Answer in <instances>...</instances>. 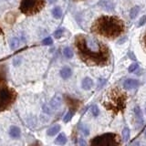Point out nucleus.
<instances>
[{
  "label": "nucleus",
  "instance_id": "nucleus-10",
  "mask_svg": "<svg viewBox=\"0 0 146 146\" xmlns=\"http://www.w3.org/2000/svg\"><path fill=\"white\" fill-rule=\"evenodd\" d=\"M81 86H82V89H83V90H90L91 88H92L93 81H92V80L90 79V78L87 77V78H85V79H83V80H82Z\"/></svg>",
  "mask_w": 146,
  "mask_h": 146
},
{
  "label": "nucleus",
  "instance_id": "nucleus-2",
  "mask_svg": "<svg viewBox=\"0 0 146 146\" xmlns=\"http://www.w3.org/2000/svg\"><path fill=\"white\" fill-rule=\"evenodd\" d=\"M125 29L124 23L117 17L102 16L91 25L90 30L99 36L107 38H116L120 36Z\"/></svg>",
  "mask_w": 146,
  "mask_h": 146
},
{
  "label": "nucleus",
  "instance_id": "nucleus-35",
  "mask_svg": "<svg viewBox=\"0 0 146 146\" xmlns=\"http://www.w3.org/2000/svg\"><path fill=\"white\" fill-rule=\"evenodd\" d=\"M2 33V29H1V27H0V34Z\"/></svg>",
  "mask_w": 146,
  "mask_h": 146
},
{
  "label": "nucleus",
  "instance_id": "nucleus-9",
  "mask_svg": "<svg viewBox=\"0 0 146 146\" xmlns=\"http://www.w3.org/2000/svg\"><path fill=\"white\" fill-rule=\"evenodd\" d=\"M61 102H62V97L59 94H57L56 96H54L50 104H51V107L53 109H58L59 106L61 105Z\"/></svg>",
  "mask_w": 146,
  "mask_h": 146
},
{
  "label": "nucleus",
  "instance_id": "nucleus-17",
  "mask_svg": "<svg viewBox=\"0 0 146 146\" xmlns=\"http://www.w3.org/2000/svg\"><path fill=\"white\" fill-rule=\"evenodd\" d=\"M122 138L124 143H127L130 139V129L128 127H125L124 129L122 130Z\"/></svg>",
  "mask_w": 146,
  "mask_h": 146
},
{
  "label": "nucleus",
  "instance_id": "nucleus-3",
  "mask_svg": "<svg viewBox=\"0 0 146 146\" xmlns=\"http://www.w3.org/2000/svg\"><path fill=\"white\" fill-rule=\"evenodd\" d=\"M17 93L6 83V75L0 67V111L7 109L16 100Z\"/></svg>",
  "mask_w": 146,
  "mask_h": 146
},
{
  "label": "nucleus",
  "instance_id": "nucleus-11",
  "mask_svg": "<svg viewBox=\"0 0 146 146\" xmlns=\"http://www.w3.org/2000/svg\"><path fill=\"white\" fill-rule=\"evenodd\" d=\"M9 134L14 139H17L20 137L21 134V131L18 127L17 126H11L10 127V130H9Z\"/></svg>",
  "mask_w": 146,
  "mask_h": 146
},
{
  "label": "nucleus",
  "instance_id": "nucleus-19",
  "mask_svg": "<svg viewBox=\"0 0 146 146\" xmlns=\"http://www.w3.org/2000/svg\"><path fill=\"white\" fill-rule=\"evenodd\" d=\"M63 54H64V56H65L67 58H71L73 57V51H72V49L70 48H65L63 50Z\"/></svg>",
  "mask_w": 146,
  "mask_h": 146
},
{
  "label": "nucleus",
  "instance_id": "nucleus-8",
  "mask_svg": "<svg viewBox=\"0 0 146 146\" xmlns=\"http://www.w3.org/2000/svg\"><path fill=\"white\" fill-rule=\"evenodd\" d=\"M139 81L134 79H128L124 81L123 83V87H124L125 90H133L136 89L137 87L139 86Z\"/></svg>",
  "mask_w": 146,
  "mask_h": 146
},
{
  "label": "nucleus",
  "instance_id": "nucleus-14",
  "mask_svg": "<svg viewBox=\"0 0 146 146\" xmlns=\"http://www.w3.org/2000/svg\"><path fill=\"white\" fill-rule=\"evenodd\" d=\"M66 143H67V137L64 133H60L57 137V139L55 140V143L58 145H64Z\"/></svg>",
  "mask_w": 146,
  "mask_h": 146
},
{
  "label": "nucleus",
  "instance_id": "nucleus-28",
  "mask_svg": "<svg viewBox=\"0 0 146 146\" xmlns=\"http://www.w3.org/2000/svg\"><path fill=\"white\" fill-rule=\"evenodd\" d=\"M80 129H81V131H82V132L85 134V135H89V133H90V131H89V129L87 128L86 126H84V125H82L81 127H80Z\"/></svg>",
  "mask_w": 146,
  "mask_h": 146
},
{
  "label": "nucleus",
  "instance_id": "nucleus-23",
  "mask_svg": "<svg viewBox=\"0 0 146 146\" xmlns=\"http://www.w3.org/2000/svg\"><path fill=\"white\" fill-rule=\"evenodd\" d=\"M42 43L46 46H50L53 44V39L50 38V36H48V38H46L45 39H43Z\"/></svg>",
  "mask_w": 146,
  "mask_h": 146
},
{
  "label": "nucleus",
  "instance_id": "nucleus-37",
  "mask_svg": "<svg viewBox=\"0 0 146 146\" xmlns=\"http://www.w3.org/2000/svg\"><path fill=\"white\" fill-rule=\"evenodd\" d=\"M7 1H8V0H7Z\"/></svg>",
  "mask_w": 146,
  "mask_h": 146
},
{
  "label": "nucleus",
  "instance_id": "nucleus-7",
  "mask_svg": "<svg viewBox=\"0 0 146 146\" xmlns=\"http://www.w3.org/2000/svg\"><path fill=\"white\" fill-rule=\"evenodd\" d=\"M26 39L24 38H21V36H14L10 40H9V46H10L11 49H17L19 46L21 45V43L25 42Z\"/></svg>",
  "mask_w": 146,
  "mask_h": 146
},
{
  "label": "nucleus",
  "instance_id": "nucleus-33",
  "mask_svg": "<svg viewBox=\"0 0 146 146\" xmlns=\"http://www.w3.org/2000/svg\"><path fill=\"white\" fill-rule=\"evenodd\" d=\"M48 1H49L50 4H53V3H55V2H57V0H48Z\"/></svg>",
  "mask_w": 146,
  "mask_h": 146
},
{
  "label": "nucleus",
  "instance_id": "nucleus-32",
  "mask_svg": "<svg viewBox=\"0 0 146 146\" xmlns=\"http://www.w3.org/2000/svg\"><path fill=\"white\" fill-rule=\"evenodd\" d=\"M143 44H144L145 48H146V33H145V35H144V36H143Z\"/></svg>",
  "mask_w": 146,
  "mask_h": 146
},
{
  "label": "nucleus",
  "instance_id": "nucleus-30",
  "mask_svg": "<svg viewBox=\"0 0 146 146\" xmlns=\"http://www.w3.org/2000/svg\"><path fill=\"white\" fill-rule=\"evenodd\" d=\"M128 55H129V58H131V59H132V60H136V57L134 56V54H133V52H129L128 53Z\"/></svg>",
  "mask_w": 146,
  "mask_h": 146
},
{
  "label": "nucleus",
  "instance_id": "nucleus-24",
  "mask_svg": "<svg viewBox=\"0 0 146 146\" xmlns=\"http://www.w3.org/2000/svg\"><path fill=\"white\" fill-rule=\"evenodd\" d=\"M68 103L74 109H77V107H78V102L75 100H73V99H68Z\"/></svg>",
  "mask_w": 146,
  "mask_h": 146
},
{
  "label": "nucleus",
  "instance_id": "nucleus-31",
  "mask_svg": "<svg viewBox=\"0 0 146 146\" xmlns=\"http://www.w3.org/2000/svg\"><path fill=\"white\" fill-rule=\"evenodd\" d=\"M80 146H86V141L83 139L80 140Z\"/></svg>",
  "mask_w": 146,
  "mask_h": 146
},
{
  "label": "nucleus",
  "instance_id": "nucleus-25",
  "mask_svg": "<svg viewBox=\"0 0 146 146\" xmlns=\"http://www.w3.org/2000/svg\"><path fill=\"white\" fill-rule=\"evenodd\" d=\"M138 68H139V65H138V64H137V63H132L131 65L129 67V68H128V71H129L130 73H131V72L135 71Z\"/></svg>",
  "mask_w": 146,
  "mask_h": 146
},
{
  "label": "nucleus",
  "instance_id": "nucleus-4",
  "mask_svg": "<svg viewBox=\"0 0 146 146\" xmlns=\"http://www.w3.org/2000/svg\"><path fill=\"white\" fill-rule=\"evenodd\" d=\"M125 102L126 95L119 89H113L109 93L106 102H104V106L114 113H118L119 111H122L124 110Z\"/></svg>",
  "mask_w": 146,
  "mask_h": 146
},
{
  "label": "nucleus",
  "instance_id": "nucleus-36",
  "mask_svg": "<svg viewBox=\"0 0 146 146\" xmlns=\"http://www.w3.org/2000/svg\"><path fill=\"white\" fill-rule=\"evenodd\" d=\"M145 137H146V131H145Z\"/></svg>",
  "mask_w": 146,
  "mask_h": 146
},
{
  "label": "nucleus",
  "instance_id": "nucleus-16",
  "mask_svg": "<svg viewBox=\"0 0 146 146\" xmlns=\"http://www.w3.org/2000/svg\"><path fill=\"white\" fill-rule=\"evenodd\" d=\"M52 15L55 18H57V19H58V18H60L61 16H62V10L61 8L59 7H56L53 8L52 10Z\"/></svg>",
  "mask_w": 146,
  "mask_h": 146
},
{
  "label": "nucleus",
  "instance_id": "nucleus-13",
  "mask_svg": "<svg viewBox=\"0 0 146 146\" xmlns=\"http://www.w3.org/2000/svg\"><path fill=\"white\" fill-rule=\"evenodd\" d=\"M72 74V70H71V68H68V67H64L61 68V70H60V76L63 78L64 80H67L68 79Z\"/></svg>",
  "mask_w": 146,
  "mask_h": 146
},
{
  "label": "nucleus",
  "instance_id": "nucleus-6",
  "mask_svg": "<svg viewBox=\"0 0 146 146\" xmlns=\"http://www.w3.org/2000/svg\"><path fill=\"white\" fill-rule=\"evenodd\" d=\"M90 146H120V143L115 133L107 132L93 138L90 141Z\"/></svg>",
  "mask_w": 146,
  "mask_h": 146
},
{
  "label": "nucleus",
  "instance_id": "nucleus-27",
  "mask_svg": "<svg viewBox=\"0 0 146 146\" xmlns=\"http://www.w3.org/2000/svg\"><path fill=\"white\" fill-rule=\"evenodd\" d=\"M146 23V16H143L141 17V19L139 20V23H138V27H141L143 26Z\"/></svg>",
  "mask_w": 146,
  "mask_h": 146
},
{
  "label": "nucleus",
  "instance_id": "nucleus-21",
  "mask_svg": "<svg viewBox=\"0 0 146 146\" xmlns=\"http://www.w3.org/2000/svg\"><path fill=\"white\" fill-rule=\"evenodd\" d=\"M73 115H74V111H68V112H67V114L65 115V117H64V121L65 122H68V121H70L71 119H72V117H73Z\"/></svg>",
  "mask_w": 146,
  "mask_h": 146
},
{
  "label": "nucleus",
  "instance_id": "nucleus-22",
  "mask_svg": "<svg viewBox=\"0 0 146 146\" xmlns=\"http://www.w3.org/2000/svg\"><path fill=\"white\" fill-rule=\"evenodd\" d=\"M90 111H91V113L93 114V116H98L99 113H100V110H99L97 105H93V106H91Z\"/></svg>",
  "mask_w": 146,
  "mask_h": 146
},
{
  "label": "nucleus",
  "instance_id": "nucleus-15",
  "mask_svg": "<svg viewBox=\"0 0 146 146\" xmlns=\"http://www.w3.org/2000/svg\"><path fill=\"white\" fill-rule=\"evenodd\" d=\"M59 130H60V126L58 125V124L54 125L52 127H50L49 129H48V135L53 136V135H55L56 133H58V132L59 131Z\"/></svg>",
  "mask_w": 146,
  "mask_h": 146
},
{
  "label": "nucleus",
  "instance_id": "nucleus-29",
  "mask_svg": "<svg viewBox=\"0 0 146 146\" xmlns=\"http://www.w3.org/2000/svg\"><path fill=\"white\" fill-rule=\"evenodd\" d=\"M106 83V80H103V79H100L99 82H98V89H100Z\"/></svg>",
  "mask_w": 146,
  "mask_h": 146
},
{
  "label": "nucleus",
  "instance_id": "nucleus-20",
  "mask_svg": "<svg viewBox=\"0 0 146 146\" xmlns=\"http://www.w3.org/2000/svg\"><path fill=\"white\" fill-rule=\"evenodd\" d=\"M139 9H140V7H132L131 9V12H130V17H131V18H135L136 17H137V15H138V13H139Z\"/></svg>",
  "mask_w": 146,
  "mask_h": 146
},
{
  "label": "nucleus",
  "instance_id": "nucleus-12",
  "mask_svg": "<svg viewBox=\"0 0 146 146\" xmlns=\"http://www.w3.org/2000/svg\"><path fill=\"white\" fill-rule=\"evenodd\" d=\"M134 113H135V118H136V121L139 124V126H141L143 123V115H141V111L140 107L136 106L134 108Z\"/></svg>",
  "mask_w": 146,
  "mask_h": 146
},
{
  "label": "nucleus",
  "instance_id": "nucleus-1",
  "mask_svg": "<svg viewBox=\"0 0 146 146\" xmlns=\"http://www.w3.org/2000/svg\"><path fill=\"white\" fill-rule=\"evenodd\" d=\"M74 44L80 59L88 65L104 66L110 62V49L100 40L79 34L75 36Z\"/></svg>",
  "mask_w": 146,
  "mask_h": 146
},
{
  "label": "nucleus",
  "instance_id": "nucleus-34",
  "mask_svg": "<svg viewBox=\"0 0 146 146\" xmlns=\"http://www.w3.org/2000/svg\"><path fill=\"white\" fill-rule=\"evenodd\" d=\"M31 146H40V144H39L38 143H34V144H32Z\"/></svg>",
  "mask_w": 146,
  "mask_h": 146
},
{
  "label": "nucleus",
  "instance_id": "nucleus-18",
  "mask_svg": "<svg viewBox=\"0 0 146 146\" xmlns=\"http://www.w3.org/2000/svg\"><path fill=\"white\" fill-rule=\"evenodd\" d=\"M100 5L102 7H103L106 10H112L114 7L113 4L110 1H102V3H100Z\"/></svg>",
  "mask_w": 146,
  "mask_h": 146
},
{
  "label": "nucleus",
  "instance_id": "nucleus-5",
  "mask_svg": "<svg viewBox=\"0 0 146 146\" xmlns=\"http://www.w3.org/2000/svg\"><path fill=\"white\" fill-rule=\"evenodd\" d=\"M45 7V0H20L19 9L26 16L38 14Z\"/></svg>",
  "mask_w": 146,
  "mask_h": 146
},
{
  "label": "nucleus",
  "instance_id": "nucleus-26",
  "mask_svg": "<svg viewBox=\"0 0 146 146\" xmlns=\"http://www.w3.org/2000/svg\"><path fill=\"white\" fill-rule=\"evenodd\" d=\"M62 35H63V29H61L56 30V31H55V33H54V36L56 38H60Z\"/></svg>",
  "mask_w": 146,
  "mask_h": 146
}]
</instances>
